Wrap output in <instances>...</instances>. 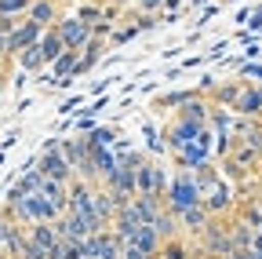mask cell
I'll return each mask as SVG.
<instances>
[{
	"mask_svg": "<svg viewBox=\"0 0 262 259\" xmlns=\"http://www.w3.org/2000/svg\"><path fill=\"white\" fill-rule=\"evenodd\" d=\"M0 259H11V255H0Z\"/></svg>",
	"mask_w": 262,
	"mask_h": 259,
	"instance_id": "d4e9b609",
	"label": "cell"
},
{
	"mask_svg": "<svg viewBox=\"0 0 262 259\" xmlns=\"http://www.w3.org/2000/svg\"><path fill=\"white\" fill-rule=\"evenodd\" d=\"M182 117H186V121H201V124H204V121H208V110H204V103L193 95V99H186V106H182Z\"/></svg>",
	"mask_w": 262,
	"mask_h": 259,
	"instance_id": "9a60e30c",
	"label": "cell"
},
{
	"mask_svg": "<svg viewBox=\"0 0 262 259\" xmlns=\"http://www.w3.org/2000/svg\"><path fill=\"white\" fill-rule=\"evenodd\" d=\"M127 245H135L139 252H146V255H157L160 259V245H164V237L153 230V223H142L135 234H131V241Z\"/></svg>",
	"mask_w": 262,
	"mask_h": 259,
	"instance_id": "5b68a950",
	"label": "cell"
},
{
	"mask_svg": "<svg viewBox=\"0 0 262 259\" xmlns=\"http://www.w3.org/2000/svg\"><path fill=\"white\" fill-rule=\"evenodd\" d=\"M37 168L48 175V179H58V183H73V165L66 161L62 153V143H48L40 161H37Z\"/></svg>",
	"mask_w": 262,
	"mask_h": 259,
	"instance_id": "7a4b0ae2",
	"label": "cell"
},
{
	"mask_svg": "<svg viewBox=\"0 0 262 259\" xmlns=\"http://www.w3.org/2000/svg\"><path fill=\"white\" fill-rule=\"evenodd\" d=\"M55 29H58L62 44H66V48H77V51L95 37V33H91V26H88V22H80L77 15H73V18H58V22H55Z\"/></svg>",
	"mask_w": 262,
	"mask_h": 259,
	"instance_id": "3957f363",
	"label": "cell"
},
{
	"mask_svg": "<svg viewBox=\"0 0 262 259\" xmlns=\"http://www.w3.org/2000/svg\"><path fill=\"white\" fill-rule=\"evenodd\" d=\"M219 259H255V255H251V248H229V252L219 255Z\"/></svg>",
	"mask_w": 262,
	"mask_h": 259,
	"instance_id": "7402d4cb",
	"label": "cell"
},
{
	"mask_svg": "<svg viewBox=\"0 0 262 259\" xmlns=\"http://www.w3.org/2000/svg\"><path fill=\"white\" fill-rule=\"evenodd\" d=\"M26 18H33L40 29H48V26L58 22V4H55V0H33L29 11H26Z\"/></svg>",
	"mask_w": 262,
	"mask_h": 259,
	"instance_id": "52a82bcc",
	"label": "cell"
},
{
	"mask_svg": "<svg viewBox=\"0 0 262 259\" xmlns=\"http://www.w3.org/2000/svg\"><path fill=\"white\" fill-rule=\"evenodd\" d=\"M15 58H18V66H22L26 73H37V70H44V66H48V62H44V51H40V44H29V48H22Z\"/></svg>",
	"mask_w": 262,
	"mask_h": 259,
	"instance_id": "7c38bea8",
	"label": "cell"
},
{
	"mask_svg": "<svg viewBox=\"0 0 262 259\" xmlns=\"http://www.w3.org/2000/svg\"><path fill=\"white\" fill-rule=\"evenodd\" d=\"M91 143H95V146H110V143H113V132H110V128H98V132L91 135Z\"/></svg>",
	"mask_w": 262,
	"mask_h": 259,
	"instance_id": "44dd1931",
	"label": "cell"
},
{
	"mask_svg": "<svg viewBox=\"0 0 262 259\" xmlns=\"http://www.w3.org/2000/svg\"><path fill=\"white\" fill-rule=\"evenodd\" d=\"M226 205H229V190H222V186H215V193L204 201V208H208V212H222Z\"/></svg>",
	"mask_w": 262,
	"mask_h": 259,
	"instance_id": "ac0fdd59",
	"label": "cell"
},
{
	"mask_svg": "<svg viewBox=\"0 0 262 259\" xmlns=\"http://www.w3.org/2000/svg\"><path fill=\"white\" fill-rule=\"evenodd\" d=\"M233 110H241V113H262V88H241L237 99H233Z\"/></svg>",
	"mask_w": 262,
	"mask_h": 259,
	"instance_id": "30bf717a",
	"label": "cell"
},
{
	"mask_svg": "<svg viewBox=\"0 0 262 259\" xmlns=\"http://www.w3.org/2000/svg\"><path fill=\"white\" fill-rule=\"evenodd\" d=\"M15 223H18V219H15V215H11L8 208L0 212V248L8 245V234H11V226H15Z\"/></svg>",
	"mask_w": 262,
	"mask_h": 259,
	"instance_id": "d6986e66",
	"label": "cell"
},
{
	"mask_svg": "<svg viewBox=\"0 0 262 259\" xmlns=\"http://www.w3.org/2000/svg\"><path fill=\"white\" fill-rule=\"evenodd\" d=\"M37 44H40V51H44V62H48V66H51V62L66 51V44H62V37H58V29H55V26H48V29H44Z\"/></svg>",
	"mask_w": 262,
	"mask_h": 259,
	"instance_id": "9c48e42d",
	"label": "cell"
},
{
	"mask_svg": "<svg viewBox=\"0 0 262 259\" xmlns=\"http://www.w3.org/2000/svg\"><path fill=\"white\" fill-rule=\"evenodd\" d=\"M175 219H179V215H175L168 205H164V208L157 212V219H153V230H157L164 241H168V237H175V234H179V223H175Z\"/></svg>",
	"mask_w": 262,
	"mask_h": 259,
	"instance_id": "4fadbf2b",
	"label": "cell"
},
{
	"mask_svg": "<svg viewBox=\"0 0 262 259\" xmlns=\"http://www.w3.org/2000/svg\"><path fill=\"white\" fill-rule=\"evenodd\" d=\"M251 237H255V226H248V223H233V226H229V241H233V248H251Z\"/></svg>",
	"mask_w": 262,
	"mask_h": 259,
	"instance_id": "5bb4252c",
	"label": "cell"
},
{
	"mask_svg": "<svg viewBox=\"0 0 262 259\" xmlns=\"http://www.w3.org/2000/svg\"><path fill=\"white\" fill-rule=\"evenodd\" d=\"M201 201H204V190H201V183H196L193 175H179L168 186V193H164V205H168L175 215L182 208H189V205H201Z\"/></svg>",
	"mask_w": 262,
	"mask_h": 259,
	"instance_id": "6da1fadb",
	"label": "cell"
},
{
	"mask_svg": "<svg viewBox=\"0 0 262 259\" xmlns=\"http://www.w3.org/2000/svg\"><path fill=\"white\" fill-rule=\"evenodd\" d=\"M201 135H208V128H204L201 121H186V117H179V124L171 128V146L179 150V146H186V143H196Z\"/></svg>",
	"mask_w": 262,
	"mask_h": 259,
	"instance_id": "8992f818",
	"label": "cell"
},
{
	"mask_svg": "<svg viewBox=\"0 0 262 259\" xmlns=\"http://www.w3.org/2000/svg\"><path fill=\"white\" fill-rule=\"evenodd\" d=\"M208 208H204V201L201 205H189V208H182L179 212V219H182V226H186V230H196V234H201L204 230V226H208Z\"/></svg>",
	"mask_w": 262,
	"mask_h": 259,
	"instance_id": "8fae6325",
	"label": "cell"
},
{
	"mask_svg": "<svg viewBox=\"0 0 262 259\" xmlns=\"http://www.w3.org/2000/svg\"><path fill=\"white\" fill-rule=\"evenodd\" d=\"M40 33H44V29L33 22V18H26V15H22V18H18V26L8 33V55H18L22 48L37 44V41H40Z\"/></svg>",
	"mask_w": 262,
	"mask_h": 259,
	"instance_id": "277c9868",
	"label": "cell"
},
{
	"mask_svg": "<svg viewBox=\"0 0 262 259\" xmlns=\"http://www.w3.org/2000/svg\"><path fill=\"white\" fill-rule=\"evenodd\" d=\"M135 8H142V11L149 15V11H157V8H164V0H135Z\"/></svg>",
	"mask_w": 262,
	"mask_h": 259,
	"instance_id": "cb8c5ba5",
	"label": "cell"
},
{
	"mask_svg": "<svg viewBox=\"0 0 262 259\" xmlns=\"http://www.w3.org/2000/svg\"><path fill=\"white\" fill-rule=\"evenodd\" d=\"M15 26H18V18H15V15H0V33H4V37L11 33Z\"/></svg>",
	"mask_w": 262,
	"mask_h": 259,
	"instance_id": "603a6c76",
	"label": "cell"
},
{
	"mask_svg": "<svg viewBox=\"0 0 262 259\" xmlns=\"http://www.w3.org/2000/svg\"><path fill=\"white\" fill-rule=\"evenodd\" d=\"M29 4H33V0H0V15H15V18H22V15L29 11Z\"/></svg>",
	"mask_w": 262,
	"mask_h": 259,
	"instance_id": "e0dca14e",
	"label": "cell"
},
{
	"mask_svg": "<svg viewBox=\"0 0 262 259\" xmlns=\"http://www.w3.org/2000/svg\"><path fill=\"white\" fill-rule=\"evenodd\" d=\"M120 259H157V255H146V252H139L135 245H124V248H120Z\"/></svg>",
	"mask_w": 262,
	"mask_h": 259,
	"instance_id": "ffe728a7",
	"label": "cell"
},
{
	"mask_svg": "<svg viewBox=\"0 0 262 259\" xmlns=\"http://www.w3.org/2000/svg\"><path fill=\"white\" fill-rule=\"evenodd\" d=\"M160 259H189V255H186V245L179 237H168L160 245Z\"/></svg>",
	"mask_w": 262,
	"mask_h": 259,
	"instance_id": "2e32d148",
	"label": "cell"
},
{
	"mask_svg": "<svg viewBox=\"0 0 262 259\" xmlns=\"http://www.w3.org/2000/svg\"><path fill=\"white\" fill-rule=\"evenodd\" d=\"M226 4H229V0H226Z\"/></svg>",
	"mask_w": 262,
	"mask_h": 259,
	"instance_id": "484cf974",
	"label": "cell"
},
{
	"mask_svg": "<svg viewBox=\"0 0 262 259\" xmlns=\"http://www.w3.org/2000/svg\"><path fill=\"white\" fill-rule=\"evenodd\" d=\"M77 58H80V51L77 48H66L55 62H51V70H55V77L66 84V81H70V77H77Z\"/></svg>",
	"mask_w": 262,
	"mask_h": 259,
	"instance_id": "ba28073f",
	"label": "cell"
}]
</instances>
